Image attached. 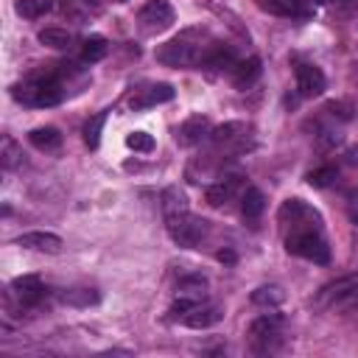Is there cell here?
<instances>
[{
	"label": "cell",
	"mask_w": 358,
	"mask_h": 358,
	"mask_svg": "<svg viewBox=\"0 0 358 358\" xmlns=\"http://www.w3.org/2000/svg\"><path fill=\"white\" fill-rule=\"evenodd\" d=\"M355 294H358V277H355V274H350V277H338V280L327 282V285L316 294L313 305L322 308V310H324V308H336V305L352 299Z\"/></svg>",
	"instance_id": "8992f818"
},
{
	"label": "cell",
	"mask_w": 358,
	"mask_h": 358,
	"mask_svg": "<svg viewBox=\"0 0 358 358\" xmlns=\"http://www.w3.org/2000/svg\"><path fill=\"white\" fill-rule=\"evenodd\" d=\"M215 257H218V260H221V263H227V266H232V263H235V260H238V255H235V252H232V249H221V252H218V255H215Z\"/></svg>",
	"instance_id": "1f68e13d"
},
{
	"label": "cell",
	"mask_w": 358,
	"mask_h": 358,
	"mask_svg": "<svg viewBox=\"0 0 358 358\" xmlns=\"http://www.w3.org/2000/svg\"><path fill=\"white\" fill-rule=\"evenodd\" d=\"M28 140H31V145H36L39 151H56V148L62 145V134H59V129H53V126L31 129V131H28Z\"/></svg>",
	"instance_id": "d6986e66"
},
{
	"label": "cell",
	"mask_w": 358,
	"mask_h": 358,
	"mask_svg": "<svg viewBox=\"0 0 358 358\" xmlns=\"http://www.w3.org/2000/svg\"><path fill=\"white\" fill-rule=\"evenodd\" d=\"M266 210V196H263V190H257V187H246L243 190V196H241V213H243V218H260V213Z\"/></svg>",
	"instance_id": "ffe728a7"
},
{
	"label": "cell",
	"mask_w": 358,
	"mask_h": 358,
	"mask_svg": "<svg viewBox=\"0 0 358 358\" xmlns=\"http://www.w3.org/2000/svg\"><path fill=\"white\" fill-rule=\"evenodd\" d=\"M282 299H285V291L280 285H260L252 291V302L260 308H277L282 305Z\"/></svg>",
	"instance_id": "cb8c5ba5"
},
{
	"label": "cell",
	"mask_w": 358,
	"mask_h": 358,
	"mask_svg": "<svg viewBox=\"0 0 358 358\" xmlns=\"http://www.w3.org/2000/svg\"><path fill=\"white\" fill-rule=\"evenodd\" d=\"M173 95H176L173 87L159 81V84H151L148 90H143V95L131 98V109H145V106H154V103H168V101H173Z\"/></svg>",
	"instance_id": "5bb4252c"
},
{
	"label": "cell",
	"mask_w": 358,
	"mask_h": 358,
	"mask_svg": "<svg viewBox=\"0 0 358 358\" xmlns=\"http://www.w3.org/2000/svg\"><path fill=\"white\" fill-rule=\"evenodd\" d=\"M330 11L341 14V17H355L358 14V0H322Z\"/></svg>",
	"instance_id": "4dcf8cb0"
},
{
	"label": "cell",
	"mask_w": 358,
	"mask_h": 358,
	"mask_svg": "<svg viewBox=\"0 0 358 358\" xmlns=\"http://www.w3.org/2000/svg\"><path fill=\"white\" fill-rule=\"evenodd\" d=\"M257 76H260V59L257 56H249V59H243V62H238L232 67V84L241 87V90L249 87Z\"/></svg>",
	"instance_id": "ac0fdd59"
},
{
	"label": "cell",
	"mask_w": 358,
	"mask_h": 358,
	"mask_svg": "<svg viewBox=\"0 0 358 358\" xmlns=\"http://www.w3.org/2000/svg\"><path fill=\"white\" fill-rule=\"evenodd\" d=\"M280 224L282 227H291V229H305V227H322V215L313 210V207H308L302 199H288V201H282V207H280Z\"/></svg>",
	"instance_id": "5b68a950"
},
{
	"label": "cell",
	"mask_w": 358,
	"mask_h": 358,
	"mask_svg": "<svg viewBox=\"0 0 358 358\" xmlns=\"http://www.w3.org/2000/svg\"><path fill=\"white\" fill-rule=\"evenodd\" d=\"M185 210H190V204H187V196L173 185V187H165L162 190V215L168 218V215H176V213H185Z\"/></svg>",
	"instance_id": "44dd1931"
},
{
	"label": "cell",
	"mask_w": 358,
	"mask_h": 358,
	"mask_svg": "<svg viewBox=\"0 0 358 358\" xmlns=\"http://www.w3.org/2000/svg\"><path fill=\"white\" fill-rule=\"evenodd\" d=\"M235 64L238 62H235L232 48L229 45H221V42H213V48H210V53H207V59H204L201 67H210V70H232Z\"/></svg>",
	"instance_id": "e0dca14e"
},
{
	"label": "cell",
	"mask_w": 358,
	"mask_h": 358,
	"mask_svg": "<svg viewBox=\"0 0 358 358\" xmlns=\"http://www.w3.org/2000/svg\"><path fill=\"white\" fill-rule=\"evenodd\" d=\"M115 3H126V0H115Z\"/></svg>",
	"instance_id": "836d02e7"
},
{
	"label": "cell",
	"mask_w": 358,
	"mask_h": 358,
	"mask_svg": "<svg viewBox=\"0 0 358 358\" xmlns=\"http://www.w3.org/2000/svg\"><path fill=\"white\" fill-rule=\"evenodd\" d=\"M137 20H140V25H143L145 31H165V28L173 25L176 11H173V6H171L168 0H148V3L140 8Z\"/></svg>",
	"instance_id": "ba28073f"
},
{
	"label": "cell",
	"mask_w": 358,
	"mask_h": 358,
	"mask_svg": "<svg viewBox=\"0 0 358 358\" xmlns=\"http://www.w3.org/2000/svg\"><path fill=\"white\" fill-rule=\"evenodd\" d=\"M210 134H213L210 117H204V115H190V117L176 129V143L190 148V145H199V143L210 140Z\"/></svg>",
	"instance_id": "9c48e42d"
},
{
	"label": "cell",
	"mask_w": 358,
	"mask_h": 358,
	"mask_svg": "<svg viewBox=\"0 0 358 358\" xmlns=\"http://www.w3.org/2000/svg\"><path fill=\"white\" fill-rule=\"evenodd\" d=\"M210 143L215 148V154H224V157H238V154H246L255 148V129L252 123H243V120H229V123H221L213 129L210 134Z\"/></svg>",
	"instance_id": "7a4b0ae2"
},
{
	"label": "cell",
	"mask_w": 358,
	"mask_h": 358,
	"mask_svg": "<svg viewBox=\"0 0 358 358\" xmlns=\"http://www.w3.org/2000/svg\"><path fill=\"white\" fill-rule=\"evenodd\" d=\"M336 179H338V168L336 165H322V168H316V171L308 173V185L310 187H327Z\"/></svg>",
	"instance_id": "f1b7e54d"
},
{
	"label": "cell",
	"mask_w": 358,
	"mask_h": 358,
	"mask_svg": "<svg viewBox=\"0 0 358 358\" xmlns=\"http://www.w3.org/2000/svg\"><path fill=\"white\" fill-rule=\"evenodd\" d=\"M126 145H129L131 151L151 154V151H154V137H151L148 131H131V134L126 137Z\"/></svg>",
	"instance_id": "f546056e"
},
{
	"label": "cell",
	"mask_w": 358,
	"mask_h": 358,
	"mask_svg": "<svg viewBox=\"0 0 358 358\" xmlns=\"http://www.w3.org/2000/svg\"><path fill=\"white\" fill-rule=\"evenodd\" d=\"M106 117H109V109H101L98 115H92V117L84 123V143H87V148H98Z\"/></svg>",
	"instance_id": "d4e9b609"
},
{
	"label": "cell",
	"mask_w": 358,
	"mask_h": 358,
	"mask_svg": "<svg viewBox=\"0 0 358 358\" xmlns=\"http://www.w3.org/2000/svg\"><path fill=\"white\" fill-rule=\"evenodd\" d=\"M213 48V39L201 28H187L171 42H165L157 50V59L168 67H201L207 53Z\"/></svg>",
	"instance_id": "6da1fadb"
},
{
	"label": "cell",
	"mask_w": 358,
	"mask_h": 358,
	"mask_svg": "<svg viewBox=\"0 0 358 358\" xmlns=\"http://www.w3.org/2000/svg\"><path fill=\"white\" fill-rule=\"evenodd\" d=\"M280 327H282V316H280V313H263V316H257V319L249 324L252 344H255L260 352H268V350L274 347V341L280 338Z\"/></svg>",
	"instance_id": "52a82bcc"
},
{
	"label": "cell",
	"mask_w": 358,
	"mask_h": 358,
	"mask_svg": "<svg viewBox=\"0 0 358 358\" xmlns=\"http://www.w3.org/2000/svg\"><path fill=\"white\" fill-rule=\"evenodd\" d=\"M327 90V78L316 64H299L296 67V92L302 98H316Z\"/></svg>",
	"instance_id": "30bf717a"
},
{
	"label": "cell",
	"mask_w": 358,
	"mask_h": 358,
	"mask_svg": "<svg viewBox=\"0 0 358 358\" xmlns=\"http://www.w3.org/2000/svg\"><path fill=\"white\" fill-rule=\"evenodd\" d=\"M17 243H20V246H25V249L48 252V255H59V252H62V246H64L59 235H53V232H42V229H34V232H22V235L17 238Z\"/></svg>",
	"instance_id": "7c38bea8"
},
{
	"label": "cell",
	"mask_w": 358,
	"mask_h": 358,
	"mask_svg": "<svg viewBox=\"0 0 358 358\" xmlns=\"http://www.w3.org/2000/svg\"><path fill=\"white\" fill-rule=\"evenodd\" d=\"M14 8H17V14L25 17V20H36V17H42L45 11H50V0H17Z\"/></svg>",
	"instance_id": "83f0119b"
},
{
	"label": "cell",
	"mask_w": 358,
	"mask_h": 358,
	"mask_svg": "<svg viewBox=\"0 0 358 358\" xmlns=\"http://www.w3.org/2000/svg\"><path fill=\"white\" fill-rule=\"evenodd\" d=\"M62 302L70 308H90V305L101 302V294L95 288H70L62 294Z\"/></svg>",
	"instance_id": "7402d4cb"
},
{
	"label": "cell",
	"mask_w": 358,
	"mask_h": 358,
	"mask_svg": "<svg viewBox=\"0 0 358 358\" xmlns=\"http://www.w3.org/2000/svg\"><path fill=\"white\" fill-rule=\"evenodd\" d=\"M257 6L274 17H308L302 0H257Z\"/></svg>",
	"instance_id": "2e32d148"
},
{
	"label": "cell",
	"mask_w": 358,
	"mask_h": 358,
	"mask_svg": "<svg viewBox=\"0 0 358 358\" xmlns=\"http://www.w3.org/2000/svg\"><path fill=\"white\" fill-rule=\"evenodd\" d=\"M344 162L352 165V168H358V145H352V148L344 151Z\"/></svg>",
	"instance_id": "d6a6232c"
},
{
	"label": "cell",
	"mask_w": 358,
	"mask_h": 358,
	"mask_svg": "<svg viewBox=\"0 0 358 358\" xmlns=\"http://www.w3.org/2000/svg\"><path fill=\"white\" fill-rule=\"evenodd\" d=\"M36 36L45 48H53V50H64V48L73 45V34L64 31V28H42Z\"/></svg>",
	"instance_id": "603a6c76"
},
{
	"label": "cell",
	"mask_w": 358,
	"mask_h": 358,
	"mask_svg": "<svg viewBox=\"0 0 358 358\" xmlns=\"http://www.w3.org/2000/svg\"><path fill=\"white\" fill-rule=\"evenodd\" d=\"M221 308H215V305H196L185 319H182V324L185 327H193V330H204V327H213L215 322H221Z\"/></svg>",
	"instance_id": "9a60e30c"
},
{
	"label": "cell",
	"mask_w": 358,
	"mask_h": 358,
	"mask_svg": "<svg viewBox=\"0 0 358 358\" xmlns=\"http://www.w3.org/2000/svg\"><path fill=\"white\" fill-rule=\"evenodd\" d=\"M165 227H168V235H171L182 249H196V246H201V241L210 235V221L193 215L190 210L176 213V215H168V218H165Z\"/></svg>",
	"instance_id": "277c9868"
},
{
	"label": "cell",
	"mask_w": 358,
	"mask_h": 358,
	"mask_svg": "<svg viewBox=\"0 0 358 358\" xmlns=\"http://www.w3.org/2000/svg\"><path fill=\"white\" fill-rule=\"evenodd\" d=\"M22 162V148L17 145V140L14 137H3V143H0V165L6 168V171H14L17 165Z\"/></svg>",
	"instance_id": "484cf974"
},
{
	"label": "cell",
	"mask_w": 358,
	"mask_h": 358,
	"mask_svg": "<svg viewBox=\"0 0 358 358\" xmlns=\"http://www.w3.org/2000/svg\"><path fill=\"white\" fill-rule=\"evenodd\" d=\"M106 50H109L106 39L95 34V36H87V39H84V45H81V59L92 64V62H101V59L106 56Z\"/></svg>",
	"instance_id": "4316f807"
},
{
	"label": "cell",
	"mask_w": 358,
	"mask_h": 358,
	"mask_svg": "<svg viewBox=\"0 0 358 358\" xmlns=\"http://www.w3.org/2000/svg\"><path fill=\"white\" fill-rule=\"evenodd\" d=\"M241 190V176H221L218 182H213L207 187V201L213 207H224L235 199V193Z\"/></svg>",
	"instance_id": "4fadbf2b"
},
{
	"label": "cell",
	"mask_w": 358,
	"mask_h": 358,
	"mask_svg": "<svg viewBox=\"0 0 358 358\" xmlns=\"http://www.w3.org/2000/svg\"><path fill=\"white\" fill-rule=\"evenodd\" d=\"M11 294L22 302V305H36L45 296V285L39 280V274H22L11 280Z\"/></svg>",
	"instance_id": "8fae6325"
},
{
	"label": "cell",
	"mask_w": 358,
	"mask_h": 358,
	"mask_svg": "<svg viewBox=\"0 0 358 358\" xmlns=\"http://www.w3.org/2000/svg\"><path fill=\"white\" fill-rule=\"evenodd\" d=\"M285 249L296 257H305L310 263H330V246L322 235V227H305V229H291L285 235Z\"/></svg>",
	"instance_id": "3957f363"
}]
</instances>
